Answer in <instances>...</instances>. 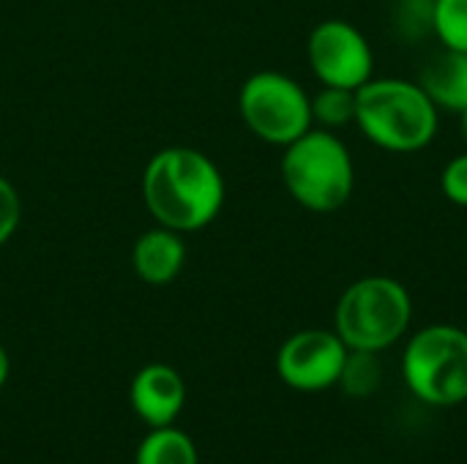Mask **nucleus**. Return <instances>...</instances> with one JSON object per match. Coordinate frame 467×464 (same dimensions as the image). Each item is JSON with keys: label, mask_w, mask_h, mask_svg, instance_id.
I'll return each mask as SVG.
<instances>
[{"label": "nucleus", "mask_w": 467, "mask_h": 464, "mask_svg": "<svg viewBox=\"0 0 467 464\" xmlns=\"http://www.w3.org/2000/svg\"><path fill=\"white\" fill-rule=\"evenodd\" d=\"M134 464H200V457L189 435L172 427H159L142 438Z\"/></svg>", "instance_id": "nucleus-12"}, {"label": "nucleus", "mask_w": 467, "mask_h": 464, "mask_svg": "<svg viewBox=\"0 0 467 464\" xmlns=\"http://www.w3.org/2000/svg\"><path fill=\"white\" fill-rule=\"evenodd\" d=\"M408 388L432 407H451L467 399V334L457 325L419 331L402 358Z\"/></svg>", "instance_id": "nucleus-5"}, {"label": "nucleus", "mask_w": 467, "mask_h": 464, "mask_svg": "<svg viewBox=\"0 0 467 464\" xmlns=\"http://www.w3.org/2000/svg\"><path fill=\"white\" fill-rule=\"evenodd\" d=\"M312 120L323 129H339L356 120V90L323 85V90L312 98Z\"/></svg>", "instance_id": "nucleus-15"}, {"label": "nucleus", "mask_w": 467, "mask_h": 464, "mask_svg": "<svg viewBox=\"0 0 467 464\" xmlns=\"http://www.w3.org/2000/svg\"><path fill=\"white\" fill-rule=\"evenodd\" d=\"M19 216H22V202H19V194L16 189L0 175V246L14 235L16 224H19Z\"/></svg>", "instance_id": "nucleus-17"}, {"label": "nucleus", "mask_w": 467, "mask_h": 464, "mask_svg": "<svg viewBox=\"0 0 467 464\" xmlns=\"http://www.w3.org/2000/svg\"><path fill=\"white\" fill-rule=\"evenodd\" d=\"M348 353L337 331H298L279 347L276 372L296 391H326L339 383Z\"/></svg>", "instance_id": "nucleus-8"}, {"label": "nucleus", "mask_w": 467, "mask_h": 464, "mask_svg": "<svg viewBox=\"0 0 467 464\" xmlns=\"http://www.w3.org/2000/svg\"><path fill=\"white\" fill-rule=\"evenodd\" d=\"M356 123L378 148L416 153L438 134V107L419 82L369 79L356 90Z\"/></svg>", "instance_id": "nucleus-2"}, {"label": "nucleus", "mask_w": 467, "mask_h": 464, "mask_svg": "<svg viewBox=\"0 0 467 464\" xmlns=\"http://www.w3.org/2000/svg\"><path fill=\"white\" fill-rule=\"evenodd\" d=\"M380 380H383V366L378 361V353H367V350L348 353V361L339 375V386L348 397L367 399L380 388Z\"/></svg>", "instance_id": "nucleus-13"}, {"label": "nucleus", "mask_w": 467, "mask_h": 464, "mask_svg": "<svg viewBox=\"0 0 467 464\" xmlns=\"http://www.w3.org/2000/svg\"><path fill=\"white\" fill-rule=\"evenodd\" d=\"M129 399H131L134 413L150 429L172 427L175 418L183 410L186 386H183V377L172 366H167V364H148V366H142L134 375Z\"/></svg>", "instance_id": "nucleus-9"}, {"label": "nucleus", "mask_w": 467, "mask_h": 464, "mask_svg": "<svg viewBox=\"0 0 467 464\" xmlns=\"http://www.w3.org/2000/svg\"><path fill=\"white\" fill-rule=\"evenodd\" d=\"M419 85L435 107L460 115L467 107V52L443 49L432 55L419 74Z\"/></svg>", "instance_id": "nucleus-11"}, {"label": "nucleus", "mask_w": 467, "mask_h": 464, "mask_svg": "<svg viewBox=\"0 0 467 464\" xmlns=\"http://www.w3.org/2000/svg\"><path fill=\"white\" fill-rule=\"evenodd\" d=\"M282 180L298 205L315 213L339 211L356 186L353 156L328 129H309L285 148Z\"/></svg>", "instance_id": "nucleus-3"}, {"label": "nucleus", "mask_w": 467, "mask_h": 464, "mask_svg": "<svg viewBox=\"0 0 467 464\" xmlns=\"http://www.w3.org/2000/svg\"><path fill=\"white\" fill-rule=\"evenodd\" d=\"M241 118L263 142L290 145L312 129V98L306 90L279 71L252 74L238 96Z\"/></svg>", "instance_id": "nucleus-6"}, {"label": "nucleus", "mask_w": 467, "mask_h": 464, "mask_svg": "<svg viewBox=\"0 0 467 464\" xmlns=\"http://www.w3.org/2000/svg\"><path fill=\"white\" fill-rule=\"evenodd\" d=\"M432 30L446 49L467 52V0H432Z\"/></svg>", "instance_id": "nucleus-14"}, {"label": "nucleus", "mask_w": 467, "mask_h": 464, "mask_svg": "<svg viewBox=\"0 0 467 464\" xmlns=\"http://www.w3.org/2000/svg\"><path fill=\"white\" fill-rule=\"evenodd\" d=\"M8 369H11V364H8V353H5V347L0 345V388L5 386V380H8Z\"/></svg>", "instance_id": "nucleus-18"}, {"label": "nucleus", "mask_w": 467, "mask_h": 464, "mask_svg": "<svg viewBox=\"0 0 467 464\" xmlns=\"http://www.w3.org/2000/svg\"><path fill=\"white\" fill-rule=\"evenodd\" d=\"M460 129H462V137H465L467 142V107L460 112Z\"/></svg>", "instance_id": "nucleus-19"}, {"label": "nucleus", "mask_w": 467, "mask_h": 464, "mask_svg": "<svg viewBox=\"0 0 467 464\" xmlns=\"http://www.w3.org/2000/svg\"><path fill=\"white\" fill-rule=\"evenodd\" d=\"M309 66L323 85L358 90L364 82L372 79L375 55L367 36L345 22V19H326L309 33L306 44Z\"/></svg>", "instance_id": "nucleus-7"}, {"label": "nucleus", "mask_w": 467, "mask_h": 464, "mask_svg": "<svg viewBox=\"0 0 467 464\" xmlns=\"http://www.w3.org/2000/svg\"><path fill=\"white\" fill-rule=\"evenodd\" d=\"M142 200L150 216L175 232L202 230L224 202L219 167L194 148H164L142 172Z\"/></svg>", "instance_id": "nucleus-1"}, {"label": "nucleus", "mask_w": 467, "mask_h": 464, "mask_svg": "<svg viewBox=\"0 0 467 464\" xmlns=\"http://www.w3.org/2000/svg\"><path fill=\"white\" fill-rule=\"evenodd\" d=\"M131 260H134V271L142 282H148L153 287L170 284L186 263V243H183L181 232H175L170 227L148 230L134 243Z\"/></svg>", "instance_id": "nucleus-10"}, {"label": "nucleus", "mask_w": 467, "mask_h": 464, "mask_svg": "<svg viewBox=\"0 0 467 464\" xmlns=\"http://www.w3.org/2000/svg\"><path fill=\"white\" fill-rule=\"evenodd\" d=\"M441 189L449 202L467 208V153H460L457 159L446 164L441 175Z\"/></svg>", "instance_id": "nucleus-16"}, {"label": "nucleus", "mask_w": 467, "mask_h": 464, "mask_svg": "<svg viewBox=\"0 0 467 464\" xmlns=\"http://www.w3.org/2000/svg\"><path fill=\"white\" fill-rule=\"evenodd\" d=\"M410 317L413 301L402 282L391 276H367L342 293L334 325L348 350L380 353L405 336Z\"/></svg>", "instance_id": "nucleus-4"}]
</instances>
